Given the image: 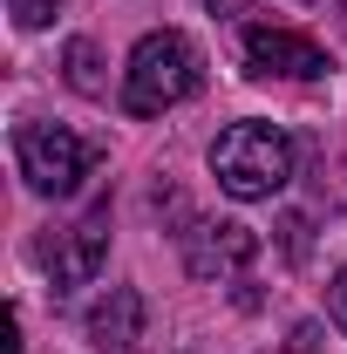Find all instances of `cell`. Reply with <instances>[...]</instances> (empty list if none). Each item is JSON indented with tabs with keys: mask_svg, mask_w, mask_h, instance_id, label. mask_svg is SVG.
Wrapping results in <instances>:
<instances>
[{
	"mask_svg": "<svg viewBox=\"0 0 347 354\" xmlns=\"http://www.w3.org/2000/svg\"><path fill=\"white\" fill-rule=\"evenodd\" d=\"M198 82H205L198 41L177 35V28H157V35H143V41L130 48V62H123V109H130V116H164L184 95H198Z\"/></svg>",
	"mask_w": 347,
	"mask_h": 354,
	"instance_id": "obj_1",
	"label": "cell"
},
{
	"mask_svg": "<svg viewBox=\"0 0 347 354\" xmlns=\"http://www.w3.org/2000/svg\"><path fill=\"white\" fill-rule=\"evenodd\" d=\"M212 177L225 198H238V205H259L272 191H286V177H293V136L279 130V123H232V130L212 143Z\"/></svg>",
	"mask_w": 347,
	"mask_h": 354,
	"instance_id": "obj_2",
	"label": "cell"
},
{
	"mask_svg": "<svg viewBox=\"0 0 347 354\" xmlns=\"http://www.w3.org/2000/svg\"><path fill=\"white\" fill-rule=\"evenodd\" d=\"M14 164L28 177V191H41V198H75L88 164H95V150H88L75 130H62V123H21V130H14Z\"/></svg>",
	"mask_w": 347,
	"mask_h": 354,
	"instance_id": "obj_3",
	"label": "cell"
},
{
	"mask_svg": "<svg viewBox=\"0 0 347 354\" xmlns=\"http://www.w3.org/2000/svg\"><path fill=\"white\" fill-rule=\"evenodd\" d=\"M259 259V232L238 218H205L184 232V266H191V279H205V286H232V279H245V266Z\"/></svg>",
	"mask_w": 347,
	"mask_h": 354,
	"instance_id": "obj_4",
	"label": "cell"
},
{
	"mask_svg": "<svg viewBox=\"0 0 347 354\" xmlns=\"http://www.w3.org/2000/svg\"><path fill=\"white\" fill-rule=\"evenodd\" d=\"M245 68L252 75H286V82H320L334 68V55L300 28H245Z\"/></svg>",
	"mask_w": 347,
	"mask_h": 354,
	"instance_id": "obj_5",
	"label": "cell"
},
{
	"mask_svg": "<svg viewBox=\"0 0 347 354\" xmlns=\"http://www.w3.org/2000/svg\"><path fill=\"white\" fill-rule=\"evenodd\" d=\"M109 259V205H95L88 218H75L68 232H55L41 245V266L55 272V293H68V286H88L95 272Z\"/></svg>",
	"mask_w": 347,
	"mask_h": 354,
	"instance_id": "obj_6",
	"label": "cell"
},
{
	"mask_svg": "<svg viewBox=\"0 0 347 354\" xmlns=\"http://www.w3.org/2000/svg\"><path fill=\"white\" fill-rule=\"evenodd\" d=\"M88 348H102V354L143 348V293H136V286H109V293L88 307Z\"/></svg>",
	"mask_w": 347,
	"mask_h": 354,
	"instance_id": "obj_7",
	"label": "cell"
},
{
	"mask_svg": "<svg viewBox=\"0 0 347 354\" xmlns=\"http://www.w3.org/2000/svg\"><path fill=\"white\" fill-rule=\"evenodd\" d=\"M68 88H82V95H102V75H95V41H68Z\"/></svg>",
	"mask_w": 347,
	"mask_h": 354,
	"instance_id": "obj_8",
	"label": "cell"
},
{
	"mask_svg": "<svg viewBox=\"0 0 347 354\" xmlns=\"http://www.w3.org/2000/svg\"><path fill=\"white\" fill-rule=\"evenodd\" d=\"M55 7H62V0H14V21H21V28H48Z\"/></svg>",
	"mask_w": 347,
	"mask_h": 354,
	"instance_id": "obj_9",
	"label": "cell"
},
{
	"mask_svg": "<svg viewBox=\"0 0 347 354\" xmlns=\"http://www.w3.org/2000/svg\"><path fill=\"white\" fill-rule=\"evenodd\" d=\"M327 313H334V327L347 334V266L334 272V286H327Z\"/></svg>",
	"mask_w": 347,
	"mask_h": 354,
	"instance_id": "obj_10",
	"label": "cell"
},
{
	"mask_svg": "<svg viewBox=\"0 0 347 354\" xmlns=\"http://www.w3.org/2000/svg\"><path fill=\"white\" fill-rule=\"evenodd\" d=\"M245 7H252V0H212V14H218V21H238Z\"/></svg>",
	"mask_w": 347,
	"mask_h": 354,
	"instance_id": "obj_11",
	"label": "cell"
},
{
	"mask_svg": "<svg viewBox=\"0 0 347 354\" xmlns=\"http://www.w3.org/2000/svg\"><path fill=\"white\" fill-rule=\"evenodd\" d=\"M341 7H347V0H341Z\"/></svg>",
	"mask_w": 347,
	"mask_h": 354,
	"instance_id": "obj_12",
	"label": "cell"
}]
</instances>
